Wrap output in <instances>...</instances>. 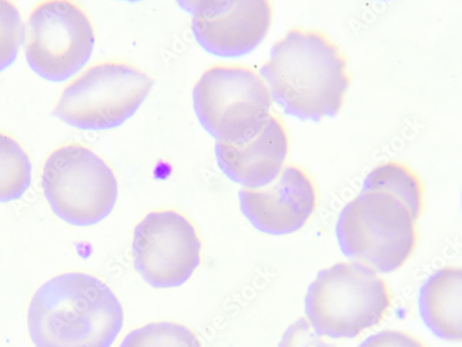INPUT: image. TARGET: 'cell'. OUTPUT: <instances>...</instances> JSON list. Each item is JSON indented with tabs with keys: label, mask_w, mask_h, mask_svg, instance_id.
Here are the masks:
<instances>
[{
	"label": "cell",
	"mask_w": 462,
	"mask_h": 347,
	"mask_svg": "<svg viewBox=\"0 0 462 347\" xmlns=\"http://www.w3.org/2000/svg\"><path fill=\"white\" fill-rule=\"evenodd\" d=\"M260 75L284 113L313 122L334 117L352 84L339 46L326 33L301 27L276 42Z\"/></svg>",
	"instance_id": "6da1fadb"
},
{
	"label": "cell",
	"mask_w": 462,
	"mask_h": 347,
	"mask_svg": "<svg viewBox=\"0 0 462 347\" xmlns=\"http://www.w3.org/2000/svg\"><path fill=\"white\" fill-rule=\"evenodd\" d=\"M125 321L118 295L101 279L79 272L44 283L27 314L35 347H112Z\"/></svg>",
	"instance_id": "7a4b0ae2"
},
{
	"label": "cell",
	"mask_w": 462,
	"mask_h": 347,
	"mask_svg": "<svg viewBox=\"0 0 462 347\" xmlns=\"http://www.w3.org/2000/svg\"><path fill=\"white\" fill-rule=\"evenodd\" d=\"M392 306L386 281L356 262L323 269L305 296L306 319L318 333L333 339L355 338L379 325Z\"/></svg>",
	"instance_id": "3957f363"
},
{
	"label": "cell",
	"mask_w": 462,
	"mask_h": 347,
	"mask_svg": "<svg viewBox=\"0 0 462 347\" xmlns=\"http://www.w3.org/2000/svg\"><path fill=\"white\" fill-rule=\"evenodd\" d=\"M417 220L398 199L362 191L341 211L336 235L343 254L376 274L402 267L417 243Z\"/></svg>",
	"instance_id": "277c9868"
},
{
	"label": "cell",
	"mask_w": 462,
	"mask_h": 347,
	"mask_svg": "<svg viewBox=\"0 0 462 347\" xmlns=\"http://www.w3.org/2000/svg\"><path fill=\"white\" fill-rule=\"evenodd\" d=\"M155 81L144 69L125 61L95 63L63 90L53 115L79 130L101 132L130 120Z\"/></svg>",
	"instance_id": "5b68a950"
},
{
	"label": "cell",
	"mask_w": 462,
	"mask_h": 347,
	"mask_svg": "<svg viewBox=\"0 0 462 347\" xmlns=\"http://www.w3.org/2000/svg\"><path fill=\"white\" fill-rule=\"evenodd\" d=\"M197 117L217 142L239 145L263 127L273 99L261 75L237 64L208 68L192 91Z\"/></svg>",
	"instance_id": "8992f818"
},
{
	"label": "cell",
	"mask_w": 462,
	"mask_h": 347,
	"mask_svg": "<svg viewBox=\"0 0 462 347\" xmlns=\"http://www.w3.org/2000/svg\"><path fill=\"white\" fill-rule=\"evenodd\" d=\"M42 183L53 213L73 226L103 221L118 202L117 175L97 153L79 143L61 145L50 154Z\"/></svg>",
	"instance_id": "52a82bcc"
},
{
	"label": "cell",
	"mask_w": 462,
	"mask_h": 347,
	"mask_svg": "<svg viewBox=\"0 0 462 347\" xmlns=\"http://www.w3.org/2000/svg\"><path fill=\"white\" fill-rule=\"evenodd\" d=\"M29 67L52 83H62L90 61L96 33L85 9L68 0H46L31 11L25 29Z\"/></svg>",
	"instance_id": "ba28073f"
},
{
	"label": "cell",
	"mask_w": 462,
	"mask_h": 347,
	"mask_svg": "<svg viewBox=\"0 0 462 347\" xmlns=\"http://www.w3.org/2000/svg\"><path fill=\"white\" fill-rule=\"evenodd\" d=\"M202 252L196 225L176 210L152 211L134 230L135 271L152 288L172 289L186 284L198 271Z\"/></svg>",
	"instance_id": "9c48e42d"
},
{
	"label": "cell",
	"mask_w": 462,
	"mask_h": 347,
	"mask_svg": "<svg viewBox=\"0 0 462 347\" xmlns=\"http://www.w3.org/2000/svg\"><path fill=\"white\" fill-rule=\"evenodd\" d=\"M191 30L199 46L223 59H236L254 52L264 40L273 19L269 0L189 2Z\"/></svg>",
	"instance_id": "30bf717a"
},
{
	"label": "cell",
	"mask_w": 462,
	"mask_h": 347,
	"mask_svg": "<svg viewBox=\"0 0 462 347\" xmlns=\"http://www.w3.org/2000/svg\"><path fill=\"white\" fill-rule=\"evenodd\" d=\"M239 202L244 216L261 233L286 236L301 229L315 214L319 191L305 169L286 164L272 183L242 189Z\"/></svg>",
	"instance_id": "8fae6325"
},
{
	"label": "cell",
	"mask_w": 462,
	"mask_h": 347,
	"mask_svg": "<svg viewBox=\"0 0 462 347\" xmlns=\"http://www.w3.org/2000/svg\"><path fill=\"white\" fill-rule=\"evenodd\" d=\"M290 145L289 131L273 112L258 134L247 142H217L215 156L227 179L246 189H258L279 176L286 165Z\"/></svg>",
	"instance_id": "7c38bea8"
},
{
	"label": "cell",
	"mask_w": 462,
	"mask_h": 347,
	"mask_svg": "<svg viewBox=\"0 0 462 347\" xmlns=\"http://www.w3.org/2000/svg\"><path fill=\"white\" fill-rule=\"evenodd\" d=\"M461 267H447L434 274L420 290L421 319L434 334L446 341L461 340Z\"/></svg>",
	"instance_id": "4fadbf2b"
},
{
	"label": "cell",
	"mask_w": 462,
	"mask_h": 347,
	"mask_svg": "<svg viewBox=\"0 0 462 347\" xmlns=\"http://www.w3.org/2000/svg\"><path fill=\"white\" fill-rule=\"evenodd\" d=\"M363 191L386 192L402 202L418 220L425 207V187L408 165L391 161L375 167L365 178Z\"/></svg>",
	"instance_id": "5bb4252c"
},
{
	"label": "cell",
	"mask_w": 462,
	"mask_h": 347,
	"mask_svg": "<svg viewBox=\"0 0 462 347\" xmlns=\"http://www.w3.org/2000/svg\"><path fill=\"white\" fill-rule=\"evenodd\" d=\"M32 167L24 147L0 132V203L21 200L32 184Z\"/></svg>",
	"instance_id": "9a60e30c"
},
{
	"label": "cell",
	"mask_w": 462,
	"mask_h": 347,
	"mask_svg": "<svg viewBox=\"0 0 462 347\" xmlns=\"http://www.w3.org/2000/svg\"><path fill=\"white\" fill-rule=\"evenodd\" d=\"M119 347H202L190 329L172 322L151 323L128 333Z\"/></svg>",
	"instance_id": "2e32d148"
},
{
	"label": "cell",
	"mask_w": 462,
	"mask_h": 347,
	"mask_svg": "<svg viewBox=\"0 0 462 347\" xmlns=\"http://www.w3.org/2000/svg\"><path fill=\"white\" fill-rule=\"evenodd\" d=\"M23 36V24L16 5L9 0H0V73L16 61Z\"/></svg>",
	"instance_id": "e0dca14e"
},
{
	"label": "cell",
	"mask_w": 462,
	"mask_h": 347,
	"mask_svg": "<svg viewBox=\"0 0 462 347\" xmlns=\"http://www.w3.org/2000/svg\"><path fill=\"white\" fill-rule=\"evenodd\" d=\"M279 347H328V343L310 321L301 318L286 330Z\"/></svg>",
	"instance_id": "ac0fdd59"
},
{
	"label": "cell",
	"mask_w": 462,
	"mask_h": 347,
	"mask_svg": "<svg viewBox=\"0 0 462 347\" xmlns=\"http://www.w3.org/2000/svg\"><path fill=\"white\" fill-rule=\"evenodd\" d=\"M359 347H428V345L405 332L386 330L367 338Z\"/></svg>",
	"instance_id": "d6986e66"
}]
</instances>
